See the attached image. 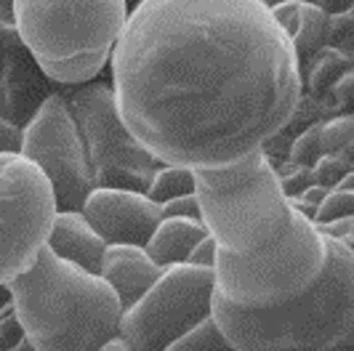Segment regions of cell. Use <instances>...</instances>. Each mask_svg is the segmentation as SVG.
Wrapping results in <instances>:
<instances>
[{
  "label": "cell",
  "instance_id": "1",
  "mask_svg": "<svg viewBox=\"0 0 354 351\" xmlns=\"http://www.w3.org/2000/svg\"><path fill=\"white\" fill-rule=\"evenodd\" d=\"M125 128L162 165L224 168L283 133L301 64L261 0H142L109 59Z\"/></svg>",
  "mask_w": 354,
  "mask_h": 351
},
{
  "label": "cell",
  "instance_id": "2",
  "mask_svg": "<svg viewBox=\"0 0 354 351\" xmlns=\"http://www.w3.org/2000/svg\"><path fill=\"white\" fill-rule=\"evenodd\" d=\"M8 293L21 335L35 351H102L118 341L123 306L109 285L48 247L8 282Z\"/></svg>",
  "mask_w": 354,
  "mask_h": 351
},
{
  "label": "cell",
  "instance_id": "3",
  "mask_svg": "<svg viewBox=\"0 0 354 351\" xmlns=\"http://www.w3.org/2000/svg\"><path fill=\"white\" fill-rule=\"evenodd\" d=\"M211 316L234 351H319L354 328L352 247L328 240V266L299 298L266 309H237L213 298Z\"/></svg>",
  "mask_w": 354,
  "mask_h": 351
},
{
  "label": "cell",
  "instance_id": "4",
  "mask_svg": "<svg viewBox=\"0 0 354 351\" xmlns=\"http://www.w3.org/2000/svg\"><path fill=\"white\" fill-rule=\"evenodd\" d=\"M21 46L56 86H83L109 67L131 8L125 0H11Z\"/></svg>",
  "mask_w": 354,
  "mask_h": 351
},
{
  "label": "cell",
  "instance_id": "5",
  "mask_svg": "<svg viewBox=\"0 0 354 351\" xmlns=\"http://www.w3.org/2000/svg\"><path fill=\"white\" fill-rule=\"evenodd\" d=\"M195 197L216 250L234 256L272 245L296 213L261 149L224 168L195 171Z\"/></svg>",
  "mask_w": 354,
  "mask_h": 351
},
{
  "label": "cell",
  "instance_id": "6",
  "mask_svg": "<svg viewBox=\"0 0 354 351\" xmlns=\"http://www.w3.org/2000/svg\"><path fill=\"white\" fill-rule=\"evenodd\" d=\"M328 266V237L304 213H293L283 234L256 253L216 250L213 298L237 309H266L309 293Z\"/></svg>",
  "mask_w": 354,
  "mask_h": 351
},
{
  "label": "cell",
  "instance_id": "7",
  "mask_svg": "<svg viewBox=\"0 0 354 351\" xmlns=\"http://www.w3.org/2000/svg\"><path fill=\"white\" fill-rule=\"evenodd\" d=\"M64 102L83 139L93 189H131L147 194L152 176L158 173L162 162L152 158L125 128L112 86L102 80L72 86Z\"/></svg>",
  "mask_w": 354,
  "mask_h": 351
},
{
  "label": "cell",
  "instance_id": "8",
  "mask_svg": "<svg viewBox=\"0 0 354 351\" xmlns=\"http://www.w3.org/2000/svg\"><path fill=\"white\" fill-rule=\"evenodd\" d=\"M213 314V269L171 266L120 316L118 341L128 351H165Z\"/></svg>",
  "mask_w": 354,
  "mask_h": 351
},
{
  "label": "cell",
  "instance_id": "9",
  "mask_svg": "<svg viewBox=\"0 0 354 351\" xmlns=\"http://www.w3.org/2000/svg\"><path fill=\"white\" fill-rule=\"evenodd\" d=\"M56 216L46 176L21 155H0V285L27 272Z\"/></svg>",
  "mask_w": 354,
  "mask_h": 351
},
{
  "label": "cell",
  "instance_id": "10",
  "mask_svg": "<svg viewBox=\"0 0 354 351\" xmlns=\"http://www.w3.org/2000/svg\"><path fill=\"white\" fill-rule=\"evenodd\" d=\"M21 158L46 176L56 211H83L93 192V176L83 149V139L62 93H53L21 128Z\"/></svg>",
  "mask_w": 354,
  "mask_h": 351
},
{
  "label": "cell",
  "instance_id": "11",
  "mask_svg": "<svg viewBox=\"0 0 354 351\" xmlns=\"http://www.w3.org/2000/svg\"><path fill=\"white\" fill-rule=\"evenodd\" d=\"M80 213L106 245L144 247L162 221L158 202L131 189H93Z\"/></svg>",
  "mask_w": 354,
  "mask_h": 351
},
{
  "label": "cell",
  "instance_id": "12",
  "mask_svg": "<svg viewBox=\"0 0 354 351\" xmlns=\"http://www.w3.org/2000/svg\"><path fill=\"white\" fill-rule=\"evenodd\" d=\"M53 93V83L40 72L30 51L21 43L14 46L0 70V112L24 128Z\"/></svg>",
  "mask_w": 354,
  "mask_h": 351
},
{
  "label": "cell",
  "instance_id": "13",
  "mask_svg": "<svg viewBox=\"0 0 354 351\" xmlns=\"http://www.w3.org/2000/svg\"><path fill=\"white\" fill-rule=\"evenodd\" d=\"M160 274L162 269L147 256V250L133 245H106L104 261L99 269V277L109 285L123 312L142 298Z\"/></svg>",
  "mask_w": 354,
  "mask_h": 351
},
{
  "label": "cell",
  "instance_id": "14",
  "mask_svg": "<svg viewBox=\"0 0 354 351\" xmlns=\"http://www.w3.org/2000/svg\"><path fill=\"white\" fill-rule=\"evenodd\" d=\"M46 247L56 258L72 263L83 272L99 274L104 261L106 243L96 234V229L77 211H56L53 224L48 229Z\"/></svg>",
  "mask_w": 354,
  "mask_h": 351
},
{
  "label": "cell",
  "instance_id": "15",
  "mask_svg": "<svg viewBox=\"0 0 354 351\" xmlns=\"http://www.w3.org/2000/svg\"><path fill=\"white\" fill-rule=\"evenodd\" d=\"M269 11L288 35L301 67L319 48L328 46V14L322 8L306 3V0H288Z\"/></svg>",
  "mask_w": 354,
  "mask_h": 351
},
{
  "label": "cell",
  "instance_id": "16",
  "mask_svg": "<svg viewBox=\"0 0 354 351\" xmlns=\"http://www.w3.org/2000/svg\"><path fill=\"white\" fill-rule=\"evenodd\" d=\"M205 234L208 231L197 218H162L144 250L160 269H171V266L187 263L189 253Z\"/></svg>",
  "mask_w": 354,
  "mask_h": 351
},
{
  "label": "cell",
  "instance_id": "17",
  "mask_svg": "<svg viewBox=\"0 0 354 351\" xmlns=\"http://www.w3.org/2000/svg\"><path fill=\"white\" fill-rule=\"evenodd\" d=\"M352 70H354V59L349 53L325 46V48H319V51L301 67L304 93H309V96H315V99H325L328 91Z\"/></svg>",
  "mask_w": 354,
  "mask_h": 351
},
{
  "label": "cell",
  "instance_id": "18",
  "mask_svg": "<svg viewBox=\"0 0 354 351\" xmlns=\"http://www.w3.org/2000/svg\"><path fill=\"white\" fill-rule=\"evenodd\" d=\"M184 194H195V171L181 168V165H160L158 173L152 176L147 197L162 205V202L184 197Z\"/></svg>",
  "mask_w": 354,
  "mask_h": 351
},
{
  "label": "cell",
  "instance_id": "19",
  "mask_svg": "<svg viewBox=\"0 0 354 351\" xmlns=\"http://www.w3.org/2000/svg\"><path fill=\"white\" fill-rule=\"evenodd\" d=\"M319 146L322 155H344L354 160V117L336 115L319 125Z\"/></svg>",
  "mask_w": 354,
  "mask_h": 351
},
{
  "label": "cell",
  "instance_id": "20",
  "mask_svg": "<svg viewBox=\"0 0 354 351\" xmlns=\"http://www.w3.org/2000/svg\"><path fill=\"white\" fill-rule=\"evenodd\" d=\"M319 125L322 123L309 125V128L299 131L296 139H290L285 162H290V165H296V168H309V171L315 168V162L322 158V146H319Z\"/></svg>",
  "mask_w": 354,
  "mask_h": 351
},
{
  "label": "cell",
  "instance_id": "21",
  "mask_svg": "<svg viewBox=\"0 0 354 351\" xmlns=\"http://www.w3.org/2000/svg\"><path fill=\"white\" fill-rule=\"evenodd\" d=\"M165 351H234L224 341V335L218 333V328H216V322H213V316L208 322H203L197 330L187 335V338H181L178 343L174 346H168Z\"/></svg>",
  "mask_w": 354,
  "mask_h": 351
},
{
  "label": "cell",
  "instance_id": "22",
  "mask_svg": "<svg viewBox=\"0 0 354 351\" xmlns=\"http://www.w3.org/2000/svg\"><path fill=\"white\" fill-rule=\"evenodd\" d=\"M346 216H354V192L352 189H330L325 194V200L319 202L312 221H315V227H319V224L346 218Z\"/></svg>",
  "mask_w": 354,
  "mask_h": 351
},
{
  "label": "cell",
  "instance_id": "23",
  "mask_svg": "<svg viewBox=\"0 0 354 351\" xmlns=\"http://www.w3.org/2000/svg\"><path fill=\"white\" fill-rule=\"evenodd\" d=\"M349 173H354V160L344 158V155H322L312 168L315 184L325 187V189H336L338 181Z\"/></svg>",
  "mask_w": 354,
  "mask_h": 351
},
{
  "label": "cell",
  "instance_id": "24",
  "mask_svg": "<svg viewBox=\"0 0 354 351\" xmlns=\"http://www.w3.org/2000/svg\"><path fill=\"white\" fill-rule=\"evenodd\" d=\"M328 46L354 56V11H341L328 17Z\"/></svg>",
  "mask_w": 354,
  "mask_h": 351
},
{
  "label": "cell",
  "instance_id": "25",
  "mask_svg": "<svg viewBox=\"0 0 354 351\" xmlns=\"http://www.w3.org/2000/svg\"><path fill=\"white\" fill-rule=\"evenodd\" d=\"M322 102L328 104V109H330L333 115H352V109H354V72L344 75L336 86L328 91V96H325Z\"/></svg>",
  "mask_w": 354,
  "mask_h": 351
},
{
  "label": "cell",
  "instance_id": "26",
  "mask_svg": "<svg viewBox=\"0 0 354 351\" xmlns=\"http://www.w3.org/2000/svg\"><path fill=\"white\" fill-rule=\"evenodd\" d=\"M160 213H162V218H197L200 221V205H197L195 194H184V197L162 202Z\"/></svg>",
  "mask_w": 354,
  "mask_h": 351
},
{
  "label": "cell",
  "instance_id": "27",
  "mask_svg": "<svg viewBox=\"0 0 354 351\" xmlns=\"http://www.w3.org/2000/svg\"><path fill=\"white\" fill-rule=\"evenodd\" d=\"M24 335H21V328H19V319L11 309V303L3 309L0 314V351H8L14 343H19Z\"/></svg>",
  "mask_w": 354,
  "mask_h": 351
},
{
  "label": "cell",
  "instance_id": "28",
  "mask_svg": "<svg viewBox=\"0 0 354 351\" xmlns=\"http://www.w3.org/2000/svg\"><path fill=\"white\" fill-rule=\"evenodd\" d=\"M19 43H21V40H19L17 27H14V21H11V14L0 6V70H3V64H6L11 48L19 46Z\"/></svg>",
  "mask_w": 354,
  "mask_h": 351
},
{
  "label": "cell",
  "instance_id": "29",
  "mask_svg": "<svg viewBox=\"0 0 354 351\" xmlns=\"http://www.w3.org/2000/svg\"><path fill=\"white\" fill-rule=\"evenodd\" d=\"M19 152H21V128L0 112V155H19Z\"/></svg>",
  "mask_w": 354,
  "mask_h": 351
},
{
  "label": "cell",
  "instance_id": "30",
  "mask_svg": "<svg viewBox=\"0 0 354 351\" xmlns=\"http://www.w3.org/2000/svg\"><path fill=\"white\" fill-rule=\"evenodd\" d=\"M319 231L328 237V240H338L344 245L352 247L354 240V216H346V218H336V221H328V224H319Z\"/></svg>",
  "mask_w": 354,
  "mask_h": 351
},
{
  "label": "cell",
  "instance_id": "31",
  "mask_svg": "<svg viewBox=\"0 0 354 351\" xmlns=\"http://www.w3.org/2000/svg\"><path fill=\"white\" fill-rule=\"evenodd\" d=\"M213 261H216V243L211 240V234H205L195 245V250L189 253L187 263L189 266H200V269H213Z\"/></svg>",
  "mask_w": 354,
  "mask_h": 351
},
{
  "label": "cell",
  "instance_id": "32",
  "mask_svg": "<svg viewBox=\"0 0 354 351\" xmlns=\"http://www.w3.org/2000/svg\"><path fill=\"white\" fill-rule=\"evenodd\" d=\"M306 3L322 8L328 17H330V14H341V11H349L354 6V0H306Z\"/></svg>",
  "mask_w": 354,
  "mask_h": 351
},
{
  "label": "cell",
  "instance_id": "33",
  "mask_svg": "<svg viewBox=\"0 0 354 351\" xmlns=\"http://www.w3.org/2000/svg\"><path fill=\"white\" fill-rule=\"evenodd\" d=\"M319 351H354V328L352 330H346L344 335L333 338L330 343H325Z\"/></svg>",
  "mask_w": 354,
  "mask_h": 351
},
{
  "label": "cell",
  "instance_id": "34",
  "mask_svg": "<svg viewBox=\"0 0 354 351\" xmlns=\"http://www.w3.org/2000/svg\"><path fill=\"white\" fill-rule=\"evenodd\" d=\"M11 303V293H8V285H0V314H3V309Z\"/></svg>",
  "mask_w": 354,
  "mask_h": 351
},
{
  "label": "cell",
  "instance_id": "35",
  "mask_svg": "<svg viewBox=\"0 0 354 351\" xmlns=\"http://www.w3.org/2000/svg\"><path fill=\"white\" fill-rule=\"evenodd\" d=\"M8 351H35V349H32V346H30V343L21 338V341H19V343H14V346H11Z\"/></svg>",
  "mask_w": 354,
  "mask_h": 351
},
{
  "label": "cell",
  "instance_id": "36",
  "mask_svg": "<svg viewBox=\"0 0 354 351\" xmlns=\"http://www.w3.org/2000/svg\"><path fill=\"white\" fill-rule=\"evenodd\" d=\"M102 351H128V349H125L120 341H112V343H106V346Z\"/></svg>",
  "mask_w": 354,
  "mask_h": 351
},
{
  "label": "cell",
  "instance_id": "37",
  "mask_svg": "<svg viewBox=\"0 0 354 351\" xmlns=\"http://www.w3.org/2000/svg\"><path fill=\"white\" fill-rule=\"evenodd\" d=\"M266 8H274V6H283V3H288V0H261Z\"/></svg>",
  "mask_w": 354,
  "mask_h": 351
},
{
  "label": "cell",
  "instance_id": "38",
  "mask_svg": "<svg viewBox=\"0 0 354 351\" xmlns=\"http://www.w3.org/2000/svg\"><path fill=\"white\" fill-rule=\"evenodd\" d=\"M139 3H142V0H125V6H128V8H133V6H139Z\"/></svg>",
  "mask_w": 354,
  "mask_h": 351
},
{
  "label": "cell",
  "instance_id": "39",
  "mask_svg": "<svg viewBox=\"0 0 354 351\" xmlns=\"http://www.w3.org/2000/svg\"><path fill=\"white\" fill-rule=\"evenodd\" d=\"M0 6H3L6 11H8V8H11V0H0Z\"/></svg>",
  "mask_w": 354,
  "mask_h": 351
}]
</instances>
